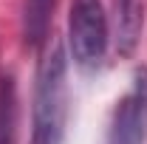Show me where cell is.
I'll use <instances>...</instances> for the list:
<instances>
[{
	"mask_svg": "<svg viewBox=\"0 0 147 144\" xmlns=\"http://www.w3.org/2000/svg\"><path fill=\"white\" fill-rule=\"evenodd\" d=\"M31 144H62L68 124V59L62 42L51 37L37 68Z\"/></svg>",
	"mask_w": 147,
	"mask_h": 144,
	"instance_id": "cell-1",
	"label": "cell"
},
{
	"mask_svg": "<svg viewBox=\"0 0 147 144\" xmlns=\"http://www.w3.org/2000/svg\"><path fill=\"white\" fill-rule=\"evenodd\" d=\"M68 42L74 62L82 71H93L102 65L108 51V17L102 0H71Z\"/></svg>",
	"mask_w": 147,
	"mask_h": 144,
	"instance_id": "cell-2",
	"label": "cell"
},
{
	"mask_svg": "<svg viewBox=\"0 0 147 144\" xmlns=\"http://www.w3.org/2000/svg\"><path fill=\"white\" fill-rule=\"evenodd\" d=\"M108 144H147V68L136 71L133 88L116 102Z\"/></svg>",
	"mask_w": 147,
	"mask_h": 144,
	"instance_id": "cell-3",
	"label": "cell"
},
{
	"mask_svg": "<svg viewBox=\"0 0 147 144\" xmlns=\"http://www.w3.org/2000/svg\"><path fill=\"white\" fill-rule=\"evenodd\" d=\"M144 28V0H113V34L119 54L136 51Z\"/></svg>",
	"mask_w": 147,
	"mask_h": 144,
	"instance_id": "cell-4",
	"label": "cell"
},
{
	"mask_svg": "<svg viewBox=\"0 0 147 144\" xmlns=\"http://www.w3.org/2000/svg\"><path fill=\"white\" fill-rule=\"evenodd\" d=\"M17 136V93L14 79L0 76V144H14Z\"/></svg>",
	"mask_w": 147,
	"mask_h": 144,
	"instance_id": "cell-5",
	"label": "cell"
},
{
	"mask_svg": "<svg viewBox=\"0 0 147 144\" xmlns=\"http://www.w3.org/2000/svg\"><path fill=\"white\" fill-rule=\"evenodd\" d=\"M51 9H54V0H28L26 3V40L28 42L37 45L40 40H45Z\"/></svg>",
	"mask_w": 147,
	"mask_h": 144,
	"instance_id": "cell-6",
	"label": "cell"
}]
</instances>
